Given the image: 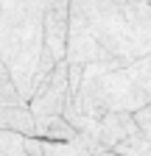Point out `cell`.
<instances>
[{
  "label": "cell",
  "mask_w": 151,
  "mask_h": 156,
  "mask_svg": "<svg viewBox=\"0 0 151 156\" xmlns=\"http://www.w3.org/2000/svg\"><path fill=\"white\" fill-rule=\"evenodd\" d=\"M25 140L28 136L20 131L0 128V153L3 156H25Z\"/></svg>",
  "instance_id": "obj_12"
},
{
  "label": "cell",
  "mask_w": 151,
  "mask_h": 156,
  "mask_svg": "<svg viewBox=\"0 0 151 156\" xmlns=\"http://www.w3.org/2000/svg\"><path fill=\"white\" fill-rule=\"evenodd\" d=\"M0 156H3V153H0Z\"/></svg>",
  "instance_id": "obj_15"
},
{
  "label": "cell",
  "mask_w": 151,
  "mask_h": 156,
  "mask_svg": "<svg viewBox=\"0 0 151 156\" xmlns=\"http://www.w3.org/2000/svg\"><path fill=\"white\" fill-rule=\"evenodd\" d=\"M151 53V3L70 0V64L137 62Z\"/></svg>",
  "instance_id": "obj_1"
},
{
  "label": "cell",
  "mask_w": 151,
  "mask_h": 156,
  "mask_svg": "<svg viewBox=\"0 0 151 156\" xmlns=\"http://www.w3.org/2000/svg\"><path fill=\"white\" fill-rule=\"evenodd\" d=\"M23 103H28V101L23 98L11 70L3 64V58H0V106H23Z\"/></svg>",
  "instance_id": "obj_10"
},
{
  "label": "cell",
  "mask_w": 151,
  "mask_h": 156,
  "mask_svg": "<svg viewBox=\"0 0 151 156\" xmlns=\"http://www.w3.org/2000/svg\"><path fill=\"white\" fill-rule=\"evenodd\" d=\"M95 156H118V153H112V151H98Z\"/></svg>",
  "instance_id": "obj_14"
},
{
  "label": "cell",
  "mask_w": 151,
  "mask_h": 156,
  "mask_svg": "<svg viewBox=\"0 0 151 156\" xmlns=\"http://www.w3.org/2000/svg\"><path fill=\"white\" fill-rule=\"evenodd\" d=\"M134 131H140V128H137L131 112H106L98 123V148L101 151H115V145H120Z\"/></svg>",
  "instance_id": "obj_6"
},
{
  "label": "cell",
  "mask_w": 151,
  "mask_h": 156,
  "mask_svg": "<svg viewBox=\"0 0 151 156\" xmlns=\"http://www.w3.org/2000/svg\"><path fill=\"white\" fill-rule=\"evenodd\" d=\"M25 156H95V153H92V148L81 140V136L67 140V142L28 136L25 140Z\"/></svg>",
  "instance_id": "obj_7"
},
{
  "label": "cell",
  "mask_w": 151,
  "mask_h": 156,
  "mask_svg": "<svg viewBox=\"0 0 151 156\" xmlns=\"http://www.w3.org/2000/svg\"><path fill=\"white\" fill-rule=\"evenodd\" d=\"M70 98V81H67V58L59 62L48 81L34 92V98L28 101V109L34 114V120H42V117H53V114H62L64 112V103Z\"/></svg>",
  "instance_id": "obj_4"
},
{
  "label": "cell",
  "mask_w": 151,
  "mask_h": 156,
  "mask_svg": "<svg viewBox=\"0 0 151 156\" xmlns=\"http://www.w3.org/2000/svg\"><path fill=\"white\" fill-rule=\"evenodd\" d=\"M56 0H0V58L23 98L31 101L34 75L45 50V11Z\"/></svg>",
  "instance_id": "obj_3"
},
{
  "label": "cell",
  "mask_w": 151,
  "mask_h": 156,
  "mask_svg": "<svg viewBox=\"0 0 151 156\" xmlns=\"http://www.w3.org/2000/svg\"><path fill=\"white\" fill-rule=\"evenodd\" d=\"M42 31H45V50L56 62H64L67 39H70V0H56L45 11Z\"/></svg>",
  "instance_id": "obj_5"
},
{
  "label": "cell",
  "mask_w": 151,
  "mask_h": 156,
  "mask_svg": "<svg viewBox=\"0 0 151 156\" xmlns=\"http://www.w3.org/2000/svg\"><path fill=\"white\" fill-rule=\"evenodd\" d=\"M36 136L39 140H53V142H67V140H76L79 134L62 114H53V117L36 120Z\"/></svg>",
  "instance_id": "obj_9"
},
{
  "label": "cell",
  "mask_w": 151,
  "mask_h": 156,
  "mask_svg": "<svg viewBox=\"0 0 151 156\" xmlns=\"http://www.w3.org/2000/svg\"><path fill=\"white\" fill-rule=\"evenodd\" d=\"M131 114H134V123H137L140 134H145L148 140H151V106H143V109L131 112Z\"/></svg>",
  "instance_id": "obj_13"
},
{
  "label": "cell",
  "mask_w": 151,
  "mask_h": 156,
  "mask_svg": "<svg viewBox=\"0 0 151 156\" xmlns=\"http://www.w3.org/2000/svg\"><path fill=\"white\" fill-rule=\"evenodd\" d=\"M0 128L20 131L25 136H36V120H34L28 103H23V106H0Z\"/></svg>",
  "instance_id": "obj_8"
},
{
  "label": "cell",
  "mask_w": 151,
  "mask_h": 156,
  "mask_svg": "<svg viewBox=\"0 0 151 156\" xmlns=\"http://www.w3.org/2000/svg\"><path fill=\"white\" fill-rule=\"evenodd\" d=\"M73 103L95 120L106 112H137L151 106V53L137 62L118 58L109 64H87Z\"/></svg>",
  "instance_id": "obj_2"
},
{
  "label": "cell",
  "mask_w": 151,
  "mask_h": 156,
  "mask_svg": "<svg viewBox=\"0 0 151 156\" xmlns=\"http://www.w3.org/2000/svg\"><path fill=\"white\" fill-rule=\"evenodd\" d=\"M112 153H118V156H151V140L145 134L134 131L131 136H126L120 145H115Z\"/></svg>",
  "instance_id": "obj_11"
}]
</instances>
